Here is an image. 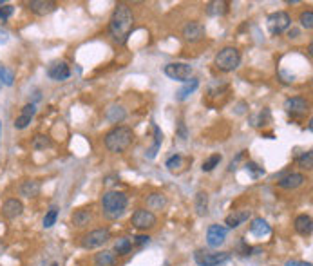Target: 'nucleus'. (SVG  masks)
<instances>
[{
	"mask_svg": "<svg viewBox=\"0 0 313 266\" xmlns=\"http://www.w3.org/2000/svg\"><path fill=\"white\" fill-rule=\"evenodd\" d=\"M134 29V15L127 4H118L114 7L111 22H109V35L116 44L123 46L129 40L130 33Z\"/></svg>",
	"mask_w": 313,
	"mask_h": 266,
	"instance_id": "obj_1",
	"label": "nucleus"
},
{
	"mask_svg": "<svg viewBox=\"0 0 313 266\" xmlns=\"http://www.w3.org/2000/svg\"><path fill=\"white\" fill-rule=\"evenodd\" d=\"M129 205V197L125 192L120 190H107L105 194L101 195V214L105 219H120L127 210Z\"/></svg>",
	"mask_w": 313,
	"mask_h": 266,
	"instance_id": "obj_2",
	"label": "nucleus"
},
{
	"mask_svg": "<svg viewBox=\"0 0 313 266\" xmlns=\"http://www.w3.org/2000/svg\"><path fill=\"white\" fill-rule=\"evenodd\" d=\"M134 143V130L127 125H118L105 134V147L114 154H121Z\"/></svg>",
	"mask_w": 313,
	"mask_h": 266,
	"instance_id": "obj_3",
	"label": "nucleus"
},
{
	"mask_svg": "<svg viewBox=\"0 0 313 266\" xmlns=\"http://www.w3.org/2000/svg\"><path fill=\"white\" fill-rule=\"evenodd\" d=\"M214 64H216V67H217L219 71H223V73L236 71L237 67H239V64H241V53H239V49L236 48H223L216 54Z\"/></svg>",
	"mask_w": 313,
	"mask_h": 266,
	"instance_id": "obj_4",
	"label": "nucleus"
},
{
	"mask_svg": "<svg viewBox=\"0 0 313 266\" xmlns=\"http://www.w3.org/2000/svg\"><path fill=\"white\" fill-rule=\"evenodd\" d=\"M194 259L199 266H219L230 261V254L228 252L212 254V252H207V250H195Z\"/></svg>",
	"mask_w": 313,
	"mask_h": 266,
	"instance_id": "obj_5",
	"label": "nucleus"
},
{
	"mask_svg": "<svg viewBox=\"0 0 313 266\" xmlns=\"http://www.w3.org/2000/svg\"><path fill=\"white\" fill-rule=\"evenodd\" d=\"M109 239H111V230L109 228H96V230H91L89 234L83 236L82 244L85 250H95L103 246Z\"/></svg>",
	"mask_w": 313,
	"mask_h": 266,
	"instance_id": "obj_6",
	"label": "nucleus"
},
{
	"mask_svg": "<svg viewBox=\"0 0 313 266\" xmlns=\"http://www.w3.org/2000/svg\"><path fill=\"white\" fill-rule=\"evenodd\" d=\"M266 24H268V31L272 35H281L291 25V17L286 11H275L266 18Z\"/></svg>",
	"mask_w": 313,
	"mask_h": 266,
	"instance_id": "obj_7",
	"label": "nucleus"
},
{
	"mask_svg": "<svg viewBox=\"0 0 313 266\" xmlns=\"http://www.w3.org/2000/svg\"><path fill=\"white\" fill-rule=\"evenodd\" d=\"M163 73H165L170 80L185 83L187 80H190V76H192V65L185 64V62H174V64H167Z\"/></svg>",
	"mask_w": 313,
	"mask_h": 266,
	"instance_id": "obj_8",
	"label": "nucleus"
},
{
	"mask_svg": "<svg viewBox=\"0 0 313 266\" xmlns=\"http://www.w3.org/2000/svg\"><path fill=\"white\" fill-rule=\"evenodd\" d=\"M156 216H154L152 210H147V208H138L136 212L132 214L130 218V223L134 228L138 230H148V228H154L156 226Z\"/></svg>",
	"mask_w": 313,
	"mask_h": 266,
	"instance_id": "obj_9",
	"label": "nucleus"
},
{
	"mask_svg": "<svg viewBox=\"0 0 313 266\" xmlns=\"http://www.w3.org/2000/svg\"><path fill=\"white\" fill-rule=\"evenodd\" d=\"M283 107L286 114L297 118V116H304L310 111V101L306 98H302V96H293V98H286Z\"/></svg>",
	"mask_w": 313,
	"mask_h": 266,
	"instance_id": "obj_10",
	"label": "nucleus"
},
{
	"mask_svg": "<svg viewBox=\"0 0 313 266\" xmlns=\"http://www.w3.org/2000/svg\"><path fill=\"white\" fill-rule=\"evenodd\" d=\"M48 76L53 82H64V80L71 76V69H69L67 62H64V60H54L48 67Z\"/></svg>",
	"mask_w": 313,
	"mask_h": 266,
	"instance_id": "obj_11",
	"label": "nucleus"
},
{
	"mask_svg": "<svg viewBox=\"0 0 313 266\" xmlns=\"http://www.w3.org/2000/svg\"><path fill=\"white\" fill-rule=\"evenodd\" d=\"M207 35V29H205V25L201 24V22H195V20H190L187 22L183 27V38L190 44H194V42H199L205 38Z\"/></svg>",
	"mask_w": 313,
	"mask_h": 266,
	"instance_id": "obj_12",
	"label": "nucleus"
},
{
	"mask_svg": "<svg viewBox=\"0 0 313 266\" xmlns=\"http://www.w3.org/2000/svg\"><path fill=\"white\" fill-rule=\"evenodd\" d=\"M226 241V228L221 225H210L207 230V242L210 248H219Z\"/></svg>",
	"mask_w": 313,
	"mask_h": 266,
	"instance_id": "obj_13",
	"label": "nucleus"
},
{
	"mask_svg": "<svg viewBox=\"0 0 313 266\" xmlns=\"http://www.w3.org/2000/svg\"><path fill=\"white\" fill-rule=\"evenodd\" d=\"M190 165H192V158H185L181 154H174V156H170L165 163V167L169 169V172H172V174H181V172L187 170Z\"/></svg>",
	"mask_w": 313,
	"mask_h": 266,
	"instance_id": "obj_14",
	"label": "nucleus"
},
{
	"mask_svg": "<svg viewBox=\"0 0 313 266\" xmlns=\"http://www.w3.org/2000/svg\"><path fill=\"white\" fill-rule=\"evenodd\" d=\"M304 183H306V176L304 174H301V172H289V174H286L284 177L279 179L277 185L284 190H293L302 187Z\"/></svg>",
	"mask_w": 313,
	"mask_h": 266,
	"instance_id": "obj_15",
	"label": "nucleus"
},
{
	"mask_svg": "<svg viewBox=\"0 0 313 266\" xmlns=\"http://www.w3.org/2000/svg\"><path fill=\"white\" fill-rule=\"evenodd\" d=\"M31 11L38 15V17H46V15H51V13L56 11V2L53 0H31L29 4H27Z\"/></svg>",
	"mask_w": 313,
	"mask_h": 266,
	"instance_id": "obj_16",
	"label": "nucleus"
},
{
	"mask_svg": "<svg viewBox=\"0 0 313 266\" xmlns=\"http://www.w3.org/2000/svg\"><path fill=\"white\" fill-rule=\"evenodd\" d=\"M35 114H36V105L35 103H27V105L22 107V111H20V114L17 116V120H15V129L18 130H22L25 129L27 125L31 123V120L35 118Z\"/></svg>",
	"mask_w": 313,
	"mask_h": 266,
	"instance_id": "obj_17",
	"label": "nucleus"
},
{
	"mask_svg": "<svg viewBox=\"0 0 313 266\" xmlns=\"http://www.w3.org/2000/svg\"><path fill=\"white\" fill-rule=\"evenodd\" d=\"M22 212H24V205H22V201H20V199H17V197L7 199V201L4 203V207H2V214H4L7 219L20 218V216H22Z\"/></svg>",
	"mask_w": 313,
	"mask_h": 266,
	"instance_id": "obj_18",
	"label": "nucleus"
},
{
	"mask_svg": "<svg viewBox=\"0 0 313 266\" xmlns=\"http://www.w3.org/2000/svg\"><path fill=\"white\" fill-rule=\"evenodd\" d=\"M293 228H295L297 234H301V236H312L313 232V221H312V216H308V214H301V216H297L295 221H293Z\"/></svg>",
	"mask_w": 313,
	"mask_h": 266,
	"instance_id": "obj_19",
	"label": "nucleus"
},
{
	"mask_svg": "<svg viewBox=\"0 0 313 266\" xmlns=\"http://www.w3.org/2000/svg\"><path fill=\"white\" fill-rule=\"evenodd\" d=\"M250 219V210H234L232 214H228L225 219V223L228 225V228H239L242 223H246Z\"/></svg>",
	"mask_w": 313,
	"mask_h": 266,
	"instance_id": "obj_20",
	"label": "nucleus"
},
{
	"mask_svg": "<svg viewBox=\"0 0 313 266\" xmlns=\"http://www.w3.org/2000/svg\"><path fill=\"white\" fill-rule=\"evenodd\" d=\"M152 130H154V143H152V147L147 148V152H145V158H147V160H154V158L158 156V152H160V148H161V143H163V132H161L160 127L156 123H152Z\"/></svg>",
	"mask_w": 313,
	"mask_h": 266,
	"instance_id": "obj_21",
	"label": "nucleus"
},
{
	"mask_svg": "<svg viewBox=\"0 0 313 266\" xmlns=\"http://www.w3.org/2000/svg\"><path fill=\"white\" fill-rule=\"evenodd\" d=\"M272 232V226L268 225V221L263 218L252 219V225H250V234L255 237H265Z\"/></svg>",
	"mask_w": 313,
	"mask_h": 266,
	"instance_id": "obj_22",
	"label": "nucleus"
},
{
	"mask_svg": "<svg viewBox=\"0 0 313 266\" xmlns=\"http://www.w3.org/2000/svg\"><path fill=\"white\" fill-rule=\"evenodd\" d=\"M197 87H199V80H197V78H190V80H187V82L183 83V87L177 91L176 100L185 101L190 95H192V93H195V89Z\"/></svg>",
	"mask_w": 313,
	"mask_h": 266,
	"instance_id": "obj_23",
	"label": "nucleus"
},
{
	"mask_svg": "<svg viewBox=\"0 0 313 266\" xmlns=\"http://www.w3.org/2000/svg\"><path fill=\"white\" fill-rule=\"evenodd\" d=\"M91 219H93V212H91V208H78L76 212L71 216L72 225L78 226V228L89 225V223H91Z\"/></svg>",
	"mask_w": 313,
	"mask_h": 266,
	"instance_id": "obj_24",
	"label": "nucleus"
},
{
	"mask_svg": "<svg viewBox=\"0 0 313 266\" xmlns=\"http://www.w3.org/2000/svg\"><path fill=\"white\" fill-rule=\"evenodd\" d=\"M169 205V199L163 192H154L147 197V207L150 210H163Z\"/></svg>",
	"mask_w": 313,
	"mask_h": 266,
	"instance_id": "obj_25",
	"label": "nucleus"
},
{
	"mask_svg": "<svg viewBox=\"0 0 313 266\" xmlns=\"http://www.w3.org/2000/svg\"><path fill=\"white\" fill-rule=\"evenodd\" d=\"M194 210L197 216H207L208 214V194L207 192H203V190H199L197 194H195L194 197Z\"/></svg>",
	"mask_w": 313,
	"mask_h": 266,
	"instance_id": "obj_26",
	"label": "nucleus"
},
{
	"mask_svg": "<svg viewBox=\"0 0 313 266\" xmlns=\"http://www.w3.org/2000/svg\"><path fill=\"white\" fill-rule=\"evenodd\" d=\"M228 13V4L223 0H216V2H208L207 4V15L208 17H223Z\"/></svg>",
	"mask_w": 313,
	"mask_h": 266,
	"instance_id": "obj_27",
	"label": "nucleus"
},
{
	"mask_svg": "<svg viewBox=\"0 0 313 266\" xmlns=\"http://www.w3.org/2000/svg\"><path fill=\"white\" fill-rule=\"evenodd\" d=\"M20 194L24 197H36L40 194V183L36 179H27V181L20 185Z\"/></svg>",
	"mask_w": 313,
	"mask_h": 266,
	"instance_id": "obj_28",
	"label": "nucleus"
},
{
	"mask_svg": "<svg viewBox=\"0 0 313 266\" xmlns=\"http://www.w3.org/2000/svg\"><path fill=\"white\" fill-rule=\"evenodd\" d=\"M105 118L111 123H121L125 120V109L121 105H111L105 111Z\"/></svg>",
	"mask_w": 313,
	"mask_h": 266,
	"instance_id": "obj_29",
	"label": "nucleus"
},
{
	"mask_svg": "<svg viewBox=\"0 0 313 266\" xmlns=\"http://www.w3.org/2000/svg\"><path fill=\"white\" fill-rule=\"evenodd\" d=\"M114 263H116V257H114V254L113 252H109V250H103V252L95 255L96 266H113Z\"/></svg>",
	"mask_w": 313,
	"mask_h": 266,
	"instance_id": "obj_30",
	"label": "nucleus"
},
{
	"mask_svg": "<svg viewBox=\"0 0 313 266\" xmlns=\"http://www.w3.org/2000/svg\"><path fill=\"white\" fill-rule=\"evenodd\" d=\"M53 145L51 142V138L49 136H44V134H38V136L33 138V142H31V147L35 148V150H46Z\"/></svg>",
	"mask_w": 313,
	"mask_h": 266,
	"instance_id": "obj_31",
	"label": "nucleus"
},
{
	"mask_svg": "<svg viewBox=\"0 0 313 266\" xmlns=\"http://www.w3.org/2000/svg\"><path fill=\"white\" fill-rule=\"evenodd\" d=\"M297 165L304 169V170H312L313 169V152L312 150H306V152H302V156L297 158Z\"/></svg>",
	"mask_w": 313,
	"mask_h": 266,
	"instance_id": "obj_32",
	"label": "nucleus"
},
{
	"mask_svg": "<svg viewBox=\"0 0 313 266\" xmlns=\"http://www.w3.org/2000/svg\"><path fill=\"white\" fill-rule=\"evenodd\" d=\"M130 248H132V242L127 239V237H121V239H118L116 241V244H114V252L118 255H127L130 252Z\"/></svg>",
	"mask_w": 313,
	"mask_h": 266,
	"instance_id": "obj_33",
	"label": "nucleus"
},
{
	"mask_svg": "<svg viewBox=\"0 0 313 266\" xmlns=\"http://www.w3.org/2000/svg\"><path fill=\"white\" fill-rule=\"evenodd\" d=\"M221 160H223V156H221V154H212L208 160L203 161V167H201V169H203V172H212L214 169L221 163Z\"/></svg>",
	"mask_w": 313,
	"mask_h": 266,
	"instance_id": "obj_34",
	"label": "nucleus"
},
{
	"mask_svg": "<svg viewBox=\"0 0 313 266\" xmlns=\"http://www.w3.org/2000/svg\"><path fill=\"white\" fill-rule=\"evenodd\" d=\"M244 167H246V172H248L250 176L254 177V179H257V177H261V176H265V169L261 165H257L255 161H246L244 163Z\"/></svg>",
	"mask_w": 313,
	"mask_h": 266,
	"instance_id": "obj_35",
	"label": "nucleus"
},
{
	"mask_svg": "<svg viewBox=\"0 0 313 266\" xmlns=\"http://www.w3.org/2000/svg\"><path fill=\"white\" fill-rule=\"evenodd\" d=\"M266 121H270V111L268 109H263L257 116L252 118V125H255V127H265Z\"/></svg>",
	"mask_w": 313,
	"mask_h": 266,
	"instance_id": "obj_36",
	"label": "nucleus"
},
{
	"mask_svg": "<svg viewBox=\"0 0 313 266\" xmlns=\"http://www.w3.org/2000/svg\"><path fill=\"white\" fill-rule=\"evenodd\" d=\"M56 218H58V210H56V208H51V210L46 214V218H44V228H51V226L56 223Z\"/></svg>",
	"mask_w": 313,
	"mask_h": 266,
	"instance_id": "obj_37",
	"label": "nucleus"
},
{
	"mask_svg": "<svg viewBox=\"0 0 313 266\" xmlns=\"http://www.w3.org/2000/svg\"><path fill=\"white\" fill-rule=\"evenodd\" d=\"M0 82L4 85H13V73L6 67H2V65H0Z\"/></svg>",
	"mask_w": 313,
	"mask_h": 266,
	"instance_id": "obj_38",
	"label": "nucleus"
},
{
	"mask_svg": "<svg viewBox=\"0 0 313 266\" xmlns=\"http://www.w3.org/2000/svg\"><path fill=\"white\" fill-rule=\"evenodd\" d=\"M301 25L306 27V29H312L313 27V11H304L301 15Z\"/></svg>",
	"mask_w": 313,
	"mask_h": 266,
	"instance_id": "obj_39",
	"label": "nucleus"
},
{
	"mask_svg": "<svg viewBox=\"0 0 313 266\" xmlns=\"http://www.w3.org/2000/svg\"><path fill=\"white\" fill-rule=\"evenodd\" d=\"M13 11H15V7L11 4H4V6L0 7V22H6L7 18L13 15Z\"/></svg>",
	"mask_w": 313,
	"mask_h": 266,
	"instance_id": "obj_40",
	"label": "nucleus"
},
{
	"mask_svg": "<svg viewBox=\"0 0 313 266\" xmlns=\"http://www.w3.org/2000/svg\"><path fill=\"white\" fill-rule=\"evenodd\" d=\"M134 242H136L138 246H145V244L150 242V237L148 236H136L134 237Z\"/></svg>",
	"mask_w": 313,
	"mask_h": 266,
	"instance_id": "obj_41",
	"label": "nucleus"
},
{
	"mask_svg": "<svg viewBox=\"0 0 313 266\" xmlns=\"http://www.w3.org/2000/svg\"><path fill=\"white\" fill-rule=\"evenodd\" d=\"M242 158H244V150H242V152L237 154V158L230 163V167H228V170H236V169H237V163H239V161H241Z\"/></svg>",
	"mask_w": 313,
	"mask_h": 266,
	"instance_id": "obj_42",
	"label": "nucleus"
},
{
	"mask_svg": "<svg viewBox=\"0 0 313 266\" xmlns=\"http://www.w3.org/2000/svg\"><path fill=\"white\" fill-rule=\"evenodd\" d=\"M286 266H312V263H304V261H295V259H289L286 263Z\"/></svg>",
	"mask_w": 313,
	"mask_h": 266,
	"instance_id": "obj_43",
	"label": "nucleus"
},
{
	"mask_svg": "<svg viewBox=\"0 0 313 266\" xmlns=\"http://www.w3.org/2000/svg\"><path fill=\"white\" fill-rule=\"evenodd\" d=\"M177 127H179V138H181V140H187V136H189V134H187V129H185L183 121H179V125H177Z\"/></svg>",
	"mask_w": 313,
	"mask_h": 266,
	"instance_id": "obj_44",
	"label": "nucleus"
},
{
	"mask_svg": "<svg viewBox=\"0 0 313 266\" xmlns=\"http://www.w3.org/2000/svg\"><path fill=\"white\" fill-rule=\"evenodd\" d=\"M7 40H9V33L4 29H0V44H7Z\"/></svg>",
	"mask_w": 313,
	"mask_h": 266,
	"instance_id": "obj_45",
	"label": "nucleus"
},
{
	"mask_svg": "<svg viewBox=\"0 0 313 266\" xmlns=\"http://www.w3.org/2000/svg\"><path fill=\"white\" fill-rule=\"evenodd\" d=\"M163 266H170V263H169V261H165V263H163Z\"/></svg>",
	"mask_w": 313,
	"mask_h": 266,
	"instance_id": "obj_46",
	"label": "nucleus"
},
{
	"mask_svg": "<svg viewBox=\"0 0 313 266\" xmlns=\"http://www.w3.org/2000/svg\"><path fill=\"white\" fill-rule=\"evenodd\" d=\"M0 134H2V121H0Z\"/></svg>",
	"mask_w": 313,
	"mask_h": 266,
	"instance_id": "obj_47",
	"label": "nucleus"
},
{
	"mask_svg": "<svg viewBox=\"0 0 313 266\" xmlns=\"http://www.w3.org/2000/svg\"><path fill=\"white\" fill-rule=\"evenodd\" d=\"M51 266H58V263H53V265H51Z\"/></svg>",
	"mask_w": 313,
	"mask_h": 266,
	"instance_id": "obj_48",
	"label": "nucleus"
}]
</instances>
